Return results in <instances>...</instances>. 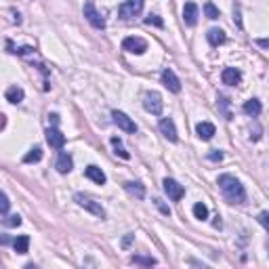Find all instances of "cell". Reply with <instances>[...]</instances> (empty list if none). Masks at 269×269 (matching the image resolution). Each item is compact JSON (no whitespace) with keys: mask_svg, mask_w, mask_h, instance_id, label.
I'll return each mask as SVG.
<instances>
[{"mask_svg":"<svg viewBox=\"0 0 269 269\" xmlns=\"http://www.w3.org/2000/svg\"><path fill=\"white\" fill-rule=\"evenodd\" d=\"M154 204L158 206V211H160L162 215H166V217H171V208H168V206H166V204H164V202L160 200V198H156V200H154Z\"/></svg>","mask_w":269,"mask_h":269,"instance_id":"29","label":"cell"},{"mask_svg":"<svg viewBox=\"0 0 269 269\" xmlns=\"http://www.w3.org/2000/svg\"><path fill=\"white\" fill-rule=\"evenodd\" d=\"M124 189H126V192L131 194V196H135L137 200H143V198H145V187L139 183V181H126V183H124Z\"/></svg>","mask_w":269,"mask_h":269,"instance_id":"17","label":"cell"},{"mask_svg":"<svg viewBox=\"0 0 269 269\" xmlns=\"http://www.w3.org/2000/svg\"><path fill=\"white\" fill-rule=\"evenodd\" d=\"M48 118H51L53 126H57V124H59V116H57V114H51V116H48Z\"/></svg>","mask_w":269,"mask_h":269,"instance_id":"34","label":"cell"},{"mask_svg":"<svg viewBox=\"0 0 269 269\" xmlns=\"http://www.w3.org/2000/svg\"><path fill=\"white\" fill-rule=\"evenodd\" d=\"M46 143L51 145V147H55V149H63V145H65V135L59 131L57 126H51L46 131Z\"/></svg>","mask_w":269,"mask_h":269,"instance_id":"9","label":"cell"},{"mask_svg":"<svg viewBox=\"0 0 269 269\" xmlns=\"http://www.w3.org/2000/svg\"><path fill=\"white\" fill-rule=\"evenodd\" d=\"M6 126V118H4V114H0V131Z\"/></svg>","mask_w":269,"mask_h":269,"instance_id":"35","label":"cell"},{"mask_svg":"<svg viewBox=\"0 0 269 269\" xmlns=\"http://www.w3.org/2000/svg\"><path fill=\"white\" fill-rule=\"evenodd\" d=\"M84 17H86V21L91 23L95 29H103L105 27V19L97 13V8L93 6V2H86L84 4Z\"/></svg>","mask_w":269,"mask_h":269,"instance_id":"8","label":"cell"},{"mask_svg":"<svg viewBox=\"0 0 269 269\" xmlns=\"http://www.w3.org/2000/svg\"><path fill=\"white\" fill-rule=\"evenodd\" d=\"M221 80L227 86H236V84H240V80H242V72L240 69H236V67H225L223 74H221Z\"/></svg>","mask_w":269,"mask_h":269,"instance_id":"13","label":"cell"},{"mask_svg":"<svg viewBox=\"0 0 269 269\" xmlns=\"http://www.w3.org/2000/svg\"><path fill=\"white\" fill-rule=\"evenodd\" d=\"M112 118H114V124H116L118 128H122L124 133H137V124H135L124 112H118V109H114Z\"/></svg>","mask_w":269,"mask_h":269,"instance_id":"7","label":"cell"},{"mask_svg":"<svg viewBox=\"0 0 269 269\" xmlns=\"http://www.w3.org/2000/svg\"><path fill=\"white\" fill-rule=\"evenodd\" d=\"M74 200L80 204L84 211H88V213H93L95 217H99V219H105V208L99 204V202H95L93 198H88V196H82V194H76L74 196Z\"/></svg>","mask_w":269,"mask_h":269,"instance_id":"4","label":"cell"},{"mask_svg":"<svg viewBox=\"0 0 269 269\" xmlns=\"http://www.w3.org/2000/svg\"><path fill=\"white\" fill-rule=\"evenodd\" d=\"M141 11H143V0H124V2L118 6L120 19H133L137 15H141Z\"/></svg>","mask_w":269,"mask_h":269,"instance_id":"3","label":"cell"},{"mask_svg":"<svg viewBox=\"0 0 269 269\" xmlns=\"http://www.w3.org/2000/svg\"><path fill=\"white\" fill-rule=\"evenodd\" d=\"M206 38H208V42H211L213 46H219V44L225 42V32L223 29H219V27H213V29H208Z\"/></svg>","mask_w":269,"mask_h":269,"instance_id":"19","label":"cell"},{"mask_svg":"<svg viewBox=\"0 0 269 269\" xmlns=\"http://www.w3.org/2000/svg\"><path fill=\"white\" fill-rule=\"evenodd\" d=\"M143 107L147 109L149 114L154 116H160L162 114V107H164V101H162V95L156 93V91H149L143 95Z\"/></svg>","mask_w":269,"mask_h":269,"instance_id":"2","label":"cell"},{"mask_svg":"<svg viewBox=\"0 0 269 269\" xmlns=\"http://www.w3.org/2000/svg\"><path fill=\"white\" fill-rule=\"evenodd\" d=\"M198 17H200V8H198V4L196 2H187L183 6V21H185V25L194 27L198 23Z\"/></svg>","mask_w":269,"mask_h":269,"instance_id":"10","label":"cell"},{"mask_svg":"<svg viewBox=\"0 0 269 269\" xmlns=\"http://www.w3.org/2000/svg\"><path fill=\"white\" fill-rule=\"evenodd\" d=\"M196 133H198V137H200L202 141H211V139L215 137V133H217V128L211 122H200L196 126Z\"/></svg>","mask_w":269,"mask_h":269,"instance_id":"15","label":"cell"},{"mask_svg":"<svg viewBox=\"0 0 269 269\" xmlns=\"http://www.w3.org/2000/svg\"><path fill=\"white\" fill-rule=\"evenodd\" d=\"M219 187H221L223 196L227 198V202H232V204H244V202H246L244 185L238 181L236 177H232V175H221V177H219Z\"/></svg>","mask_w":269,"mask_h":269,"instance_id":"1","label":"cell"},{"mask_svg":"<svg viewBox=\"0 0 269 269\" xmlns=\"http://www.w3.org/2000/svg\"><path fill=\"white\" fill-rule=\"evenodd\" d=\"M4 225H6V227H17V225H21V217H19V215H11L8 219H4Z\"/></svg>","mask_w":269,"mask_h":269,"instance_id":"28","label":"cell"},{"mask_svg":"<svg viewBox=\"0 0 269 269\" xmlns=\"http://www.w3.org/2000/svg\"><path fill=\"white\" fill-rule=\"evenodd\" d=\"M133 263H137V265H145V267H152V265H156L158 261L156 259H152V257H133Z\"/></svg>","mask_w":269,"mask_h":269,"instance_id":"26","label":"cell"},{"mask_svg":"<svg viewBox=\"0 0 269 269\" xmlns=\"http://www.w3.org/2000/svg\"><path fill=\"white\" fill-rule=\"evenodd\" d=\"M55 168H57V171L61 173V175L72 173V168H74V160H72V156H69L67 152H61V154H59V158H57Z\"/></svg>","mask_w":269,"mask_h":269,"instance_id":"14","label":"cell"},{"mask_svg":"<svg viewBox=\"0 0 269 269\" xmlns=\"http://www.w3.org/2000/svg\"><path fill=\"white\" fill-rule=\"evenodd\" d=\"M122 48L128 53H135V55H143L147 51V42L143 40V38L139 36H128L122 40Z\"/></svg>","mask_w":269,"mask_h":269,"instance_id":"5","label":"cell"},{"mask_svg":"<svg viewBox=\"0 0 269 269\" xmlns=\"http://www.w3.org/2000/svg\"><path fill=\"white\" fill-rule=\"evenodd\" d=\"M162 84L168 88V91H173V93H181V82H179V78L175 76L173 69H164L162 72Z\"/></svg>","mask_w":269,"mask_h":269,"instance_id":"12","label":"cell"},{"mask_svg":"<svg viewBox=\"0 0 269 269\" xmlns=\"http://www.w3.org/2000/svg\"><path fill=\"white\" fill-rule=\"evenodd\" d=\"M133 240H135V236H133V234H128V236H126V238H124V240H122V246H124V248H126V246H128V244H131V242H133Z\"/></svg>","mask_w":269,"mask_h":269,"instance_id":"33","label":"cell"},{"mask_svg":"<svg viewBox=\"0 0 269 269\" xmlns=\"http://www.w3.org/2000/svg\"><path fill=\"white\" fill-rule=\"evenodd\" d=\"M194 217H196V219H200V221H204V219H208V208H206V204L198 202V204L194 206Z\"/></svg>","mask_w":269,"mask_h":269,"instance_id":"24","label":"cell"},{"mask_svg":"<svg viewBox=\"0 0 269 269\" xmlns=\"http://www.w3.org/2000/svg\"><path fill=\"white\" fill-rule=\"evenodd\" d=\"M112 145H114V152H116V156H120L122 160H128V158H131V154L126 152L124 149V145H122V141L118 137H112Z\"/></svg>","mask_w":269,"mask_h":269,"instance_id":"23","label":"cell"},{"mask_svg":"<svg viewBox=\"0 0 269 269\" xmlns=\"http://www.w3.org/2000/svg\"><path fill=\"white\" fill-rule=\"evenodd\" d=\"M13 248L17 255H25L27 248H29V236H17L13 240Z\"/></svg>","mask_w":269,"mask_h":269,"instance_id":"21","label":"cell"},{"mask_svg":"<svg viewBox=\"0 0 269 269\" xmlns=\"http://www.w3.org/2000/svg\"><path fill=\"white\" fill-rule=\"evenodd\" d=\"M42 160V149L40 147H34L23 156V162L25 164H32V162H40Z\"/></svg>","mask_w":269,"mask_h":269,"instance_id":"22","label":"cell"},{"mask_svg":"<svg viewBox=\"0 0 269 269\" xmlns=\"http://www.w3.org/2000/svg\"><path fill=\"white\" fill-rule=\"evenodd\" d=\"M23 97H25V93L21 86H8L6 88V101L8 103H21Z\"/></svg>","mask_w":269,"mask_h":269,"instance_id":"18","label":"cell"},{"mask_svg":"<svg viewBox=\"0 0 269 269\" xmlns=\"http://www.w3.org/2000/svg\"><path fill=\"white\" fill-rule=\"evenodd\" d=\"M162 187H164V192H166V196L171 198V200H175V202H179L181 198L185 196V189H183V185H179L175 179H164L162 181Z\"/></svg>","mask_w":269,"mask_h":269,"instance_id":"6","label":"cell"},{"mask_svg":"<svg viewBox=\"0 0 269 269\" xmlns=\"http://www.w3.org/2000/svg\"><path fill=\"white\" fill-rule=\"evenodd\" d=\"M158 128H160V133H162L171 143H175L177 139H179V135H177V126H175V122L171 120V118H162L160 124H158Z\"/></svg>","mask_w":269,"mask_h":269,"instance_id":"11","label":"cell"},{"mask_svg":"<svg viewBox=\"0 0 269 269\" xmlns=\"http://www.w3.org/2000/svg\"><path fill=\"white\" fill-rule=\"evenodd\" d=\"M208 160H213V162H221V160H223V152H219V149H213V152L208 154Z\"/></svg>","mask_w":269,"mask_h":269,"instance_id":"31","label":"cell"},{"mask_svg":"<svg viewBox=\"0 0 269 269\" xmlns=\"http://www.w3.org/2000/svg\"><path fill=\"white\" fill-rule=\"evenodd\" d=\"M267 219H269V213L267 211H263L261 215H259V223H261L265 229H269V221H267Z\"/></svg>","mask_w":269,"mask_h":269,"instance_id":"32","label":"cell"},{"mask_svg":"<svg viewBox=\"0 0 269 269\" xmlns=\"http://www.w3.org/2000/svg\"><path fill=\"white\" fill-rule=\"evenodd\" d=\"M204 15H206L208 19H219V17H221L219 8H217L213 2H206V4H204Z\"/></svg>","mask_w":269,"mask_h":269,"instance_id":"25","label":"cell"},{"mask_svg":"<svg viewBox=\"0 0 269 269\" xmlns=\"http://www.w3.org/2000/svg\"><path fill=\"white\" fill-rule=\"evenodd\" d=\"M84 175H86V179H91V181H95L97 185H103V183L107 181L105 173H103V171H101V168H99V166H86Z\"/></svg>","mask_w":269,"mask_h":269,"instance_id":"16","label":"cell"},{"mask_svg":"<svg viewBox=\"0 0 269 269\" xmlns=\"http://www.w3.org/2000/svg\"><path fill=\"white\" fill-rule=\"evenodd\" d=\"M261 101L259 99H248V101L244 103V114H248V116H253V118H257L259 114H261Z\"/></svg>","mask_w":269,"mask_h":269,"instance_id":"20","label":"cell"},{"mask_svg":"<svg viewBox=\"0 0 269 269\" xmlns=\"http://www.w3.org/2000/svg\"><path fill=\"white\" fill-rule=\"evenodd\" d=\"M8 208H11V202H8L6 194H2V192H0V215L8 213Z\"/></svg>","mask_w":269,"mask_h":269,"instance_id":"27","label":"cell"},{"mask_svg":"<svg viewBox=\"0 0 269 269\" xmlns=\"http://www.w3.org/2000/svg\"><path fill=\"white\" fill-rule=\"evenodd\" d=\"M145 23H147V25H158V27L164 25V21H162V19L158 17V15H149V17L145 19Z\"/></svg>","mask_w":269,"mask_h":269,"instance_id":"30","label":"cell"}]
</instances>
